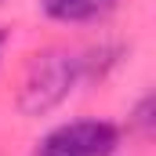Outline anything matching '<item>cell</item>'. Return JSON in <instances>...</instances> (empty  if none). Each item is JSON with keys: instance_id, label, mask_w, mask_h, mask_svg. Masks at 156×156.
Listing matches in <instances>:
<instances>
[{"instance_id": "obj_1", "label": "cell", "mask_w": 156, "mask_h": 156, "mask_svg": "<svg viewBox=\"0 0 156 156\" xmlns=\"http://www.w3.org/2000/svg\"><path fill=\"white\" fill-rule=\"evenodd\" d=\"M91 76V58L69 51V47H47L37 51L22 73L18 87V109L26 116H47L51 109H58L83 80Z\"/></svg>"}, {"instance_id": "obj_2", "label": "cell", "mask_w": 156, "mask_h": 156, "mask_svg": "<svg viewBox=\"0 0 156 156\" xmlns=\"http://www.w3.org/2000/svg\"><path fill=\"white\" fill-rule=\"evenodd\" d=\"M120 142L123 134L116 123L83 116V120H66L51 127L47 134H40L29 156H116Z\"/></svg>"}, {"instance_id": "obj_3", "label": "cell", "mask_w": 156, "mask_h": 156, "mask_svg": "<svg viewBox=\"0 0 156 156\" xmlns=\"http://www.w3.org/2000/svg\"><path fill=\"white\" fill-rule=\"evenodd\" d=\"M37 4L51 22L62 26H94L120 7V0H37Z\"/></svg>"}, {"instance_id": "obj_4", "label": "cell", "mask_w": 156, "mask_h": 156, "mask_svg": "<svg viewBox=\"0 0 156 156\" xmlns=\"http://www.w3.org/2000/svg\"><path fill=\"white\" fill-rule=\"evenodd\" d=\"M134 127H138L142 134L153 131V94H145V98L138 102V109H134Z\"/></svg>"}, {"instance_id": "obj_5", "label": "cell", "mask_w": 156, "mask_h": 156, "mask_svg": "<svg viewBox=\"0 0 156 156\" xmlns=\"http://www.w3.org/2000/svg\"><path fill=\"white\" fill-rule=\"evenodd\" d=\"M4 47H7V29L0 26V62H4Z\"/></svg>"}]
</instances>
